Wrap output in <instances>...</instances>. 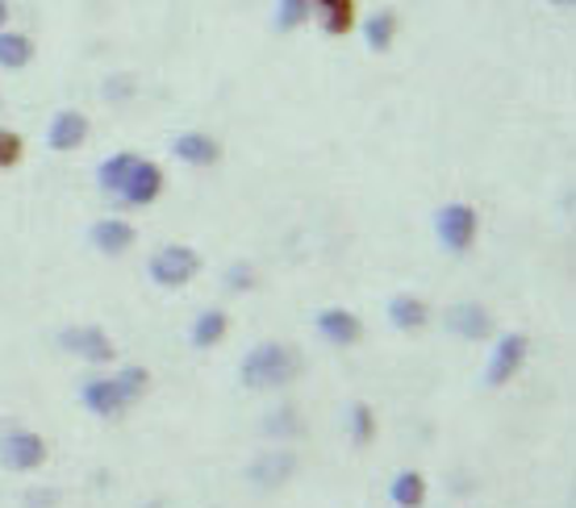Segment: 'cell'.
Here are the masks:
<instances>
[{"mask_svg": "<svg viewBox=\"0 0 576 508\" xmlns=\"http://www.w3.org/2000/svg\"><path fill=\"white\" fill-rule=\"evenodd\" d=\"M134 163H139V154L134 151H118V154H109V159H101V167H97V187L109 192V196H118L125 184V175L134 171Z\"/></svg>", "mask_w": 576, "mask_h": 508, "instance_id": "20", "label": "cell"}, {"mask_svg": "<svg viewBox=\"0 0 576 508\" xmlns=\"http://www.w3.org/2000/svg\"><path fill=\"white\" fill-rule=\"evenodd\" d=\"M172 154L189 167H213V163H222V142L205 130H189V134L172 138Z\"/></svg>", "mask_w": 576, "mask_h": 508, "instance_id": "10", "label": "cell"}, {"mask_svg": "<svg viewBox=\"0 0 576 508\" xmlns=\"http://www.w3.org/2000/svg\"><path fill=\"white\" fill-rule=\"evenodd\" d=\"M547 4H552V9H573L576 0H547Z\"/></svg>", "mask_w": 576, "mask_h": 508, "instance_id": "31", "label": "cell"}, {"mask_svg": "<svg viewBox=\"0 0 576 508\" xmlns=\"http://www.w3.org/2000/svg\"><path fill=\"white\" fill-rule=\"evenodd\" d=\"M47 458H51V446L34 429H13L0 441V463L9 471H38V467H47Z\"/></svg>", "mask_w": 576, "mask_h": 508, "instance_id": "4", "label": "cell"}, {"mask_svg": "<svg viewBox=\"0 0 576 508\" xmlns=\"http://www.w3.org/2000/svg\"><path fill=\"white\" fill-rule=\"evenodd\" d=\"M301 375V355L284 342H260L255 350L243 355V367H239V379L246 388L267 392V388H289Z\"/></svg>", "mask_w": 576, "mask_h": 508, "instance_id": "1", "label": "cell"}, {"mask_svg": "<svg viewBox=\"0 0 576 508\" xmlns=\"http://www.w3.org/2000/svg\"><path fill=\"white\" fill-rule=\"evenodd\" d=\"M447 325H452V334L468 342H485L493 334V313L481 301H459V305L447 313Z\"/></svg>", "mask_w": 576, "mask_h": 508, "instance_id": "12", "label": "cell"}, {"mask_svg": "<svg viewBox=\"0 0 576 508\" xmlns=\"http://www.w3.org/2000/svg\"><path fill=\"white\" fill-rule=\"evenodd\" d=\"M159 196H163V167L139 154V163H134V171L125 175L118 201L130 204V209H146V204H155Z\"/></svg>", "mask_w": 576, "mask_h": 508, "instance_id": "7", "label": "cell"}, {"mask_svg": "<svg viewBox=\"0 0 576 508\" xmlns=\"http://www.w3.org/2000/svg\"><path fill=\"white\" fill-rule=\"evenodd\" d=\"M351 438H355V446H367V441L376 438V413L364 400L351 408Z\"/></svg>", "mask_w": 576, "mask_h": 508, "instance_id": "24", "label": "cell"}, {"mask_svg": "<svg viewBox=\"0 0 576 508\" xmlns=\"http://www.w3.org/2000/svg\"><path fill=\"white\" fill-rule=\"evenodd\" d=\"M88 242H92L101 254H109V258H118V254H125L134 242H139V230H134L125 217H101V221H92Z\"/></svg>", "mask_w": 576, "mask_h": 508, "instance_id": "9", "label": "cell"}, {"mask_svg": "<svg viewBox=\"0 0 576 508\" xmlns=\"http://www.w3.org/2000/svg\"><path fill=\"white\" fill-rule=\"evenodd\" d=\"M226 334H230V317L222 313V308H205L189 329V338L196 350H213V346H222Z\"/></svg>", "mask_w": 576, "mask_h": 508, "instance_id": "19", "label": "cell"}, {"mask_svg": "<svg viewBox=\"0 0 576 508\" xmlns=\"http://www.w3.org/2000/svg\"><path fill=\"white\" fill-rule=\"evenodd\" d=\"M263 429H267L272 438H297V434H301L297 408H276V413H267V421H263Z\"/></svg>", "mask_w": 576, "mask_h": 508, "instance_id": "25", "label": "cell"}, {"mask_svg": "<svg viewBox=\"0 0 576 508\" xmlns=\"http://www.w3.org/2000/svg\"><path fill=\"white\" fill-rule=\"evenodd\" d=\"M310 13L322 26V34L343 38L355 30V13H360V0H310Z\"/></svg>", "mask_w": 576, "mask_h": 508, "instance_id": "13", "label": "cell"}, {"mask_svg": "<svg viewBox=\"0 0 576 508\" xmlns=\"http://www.w3.org/2000/svg\"><path fill=\"white\" fill-rule=\"evenodd\" d=\"M130 92H134V75H113V80L105 84V96H109V101H125Z\"/></svg>", "mask_w": 576, "mask_h": 508, "instance_id": "28", "label": "cell"}, {"mask_svg": "<svg viewBox=\"0 0 576 508\" xmlns=\"http://www.w3.org/2000/svg\"><path fill=\"white\" fill-rule=\"evenodd\" d=\"M388 491H393V505L397 508H422V500H426V479H422L418 471H402Z\"/></svg>", "mask_w": 576, "mask_h": 508, "instance_id": "21", "label": "cell"}, {"mask_svg": "<svg viewBox=\"0 0 576 508\" xmlns=\"http://www.w3.org/2000/svg\"><path fill=\"white\" fill-rule=\"evenodd\" d=\"M59 505V496L51 488H34L30 491V508H54Z\"/></svg>", "mask_w": 576, "mask_h": 508, "instance_id": "29", "label": "cell"}, {"mask_svg": "<svg viewBox=\"0 0 576 508\" xmlns=\"http://www.w3.org/2000/svg\"><path fill=\"white\" fill-rule=\"evenodd\" d=\"M360 38H364V47L372 54H384L393 42H397V13H393V9L367 13V18L360 21Z\"/></svg>", "mask_w": 576, "mask_h": 508, "instance_id": "16", "label": "cell"}, {"mask_svg": "<svg viewBox=\"0 0 576 508\" xmlns=\"http://www.w3.org/2000/svg\"><path fill=\"white\" fill-rule=\"evenodd\" d=\"M388 322L397 325L402 334H418L422 325L431 322V308L422 305L418 296H410V292H397V296L388 301Z\"/></svg>", "mask_w": 576, "mask_h": 508, "instance_id": "18", "label": "cell"}, {"mask_svg": "<svg viewBox=\"0 0 576 508\" xmlns=\"http://www.w3.org/2000/svg\"><path fill=\"white\" fill-rule=\"evenodd\" d=\"M293 471H297V458L289 455V450H276V455H263V458H255L251 463V484L255 488H263V491H276V488H284L289 479H293Z\"/></svg>", "mask_w": 576, "mask_h": 508, "instance_id": "15", "label": "cell"}, {"mask_svg": "<svg viewBox=\"0 0 576 508\" xmlns=\"http://www.w3.org/2000/svg\"><path fill=\"white\" fill-rule=\"evenodd\" d=\"M226 288L230 292H251L255 288V267H251L246 258H239V263H230L226 267Z\"/></svg>", "mask_w": 576, "mask_h": 508, "instance_id": "27", "label": "cell"}, {"mask_svg": "<svg viewBox=\"0 0 576 508\" xmlns=\"http://www.w3.org/2000/svg\"><path fill=\"white\" fill-rule=\"evenodd\" d=\"M59 346L75 358H88V363H113L118 358V346L109 338L101 325H68V329H59Z\"/></svg>", "mask_w": 576, "mask_h": 508, "instance_id": "5", "label": "cell"}, {"mask_svg": "<svg viewBox=\"0 0 576 508\" xmlns=\"http://www.w3.org/2000/svg\"><path fill=\"white\" fill-rule=\"evenodd\" d=\"M435 237L447 254H468L481 237V213L464 201L443 204L435 213Z\"/></svg>", "mask_w": 576, "mask_h": 508, "instance_id": "2", "label": "cell"}, {"mask_svg": "<svg viewBox=\"0 0 576 508\" xmlns=\"http://www.w3.org/2000/svg\"><path fill=\"white\" fill-rule=\"evenodd\" d=\"M526 350H530L526 334H502V338H497V346H493V358H489V372H485V384H489V388H506L509 379L523 372Z\"/></svg>", "mask_w": 576, "mask_h": 508, "instance_id": "6", "label": "cell"}, {"mask_svg": "<svg viewBox=\"0 0 576 508\" xmlns=\"http://www.w3.org/2000/svg\"><path fill=\"white\" fill-rule=\"evenodd\" d=\"M118 379V388H122L125 405H139L142 396L151 392V372L146 367H139V363H130V367H122V372L113 375Z\"/></svg>", "mask_w": 576, "mask_h": 508, "instance_id": "22", "label": "cell"}, {"mask_svg": "<svg viewBox=\"0 0 576 508\" xmlns=\"http://www.w3.org/2000/svg\"><path fill=\"white\" fill-rule=\"evenodd\" d=\"M146 272H151V280H155L159 288H184L201 272V254L192 251V246H184V242H172V246L155 251Z\"/></svg>", "mask_w": 576, "mask_h": 508, "instance_id": "3", "label": "cell"}, {"mask_svg": "<svg viewBox=\"0 0 576 508\" xmlns=\"http://www.w3.org/2000/svg\"><path fill=\"white\" fill-rule=\"evenodd\" d=\"M9 18H13V4H9V0H0V30L9 26Z\"/></svg>", "mask_w": 576, "mask_h": 508, "instance_id": "30", "label": "cell"}, {"mask_svg": "<svg viewBox=\"0 0 576 508\" xmlns=\"http://www.w3.org/2000/svg\"><path fill=\"white\" fill-rule=\"evenodd\" d=\"M34 63V38L26 30H0V71H21Z\"/></svg>", "mask_w": 576, "mask_h": 508, "instance_id": "17", "label": "cell"}, {"mask_svg": "<svg viewBox=\"0 0 576 508\" xmlns=\"http://www.w3.org/2000/svg\"><path fill=\"white\" fill-rule=\"evenodd\" d=\"M314 13H310V0H276V30L293 34L301 26H310Z\"/></svg>", "mask_w": 576, "mask_h": 508, "instance_id": "23", "label": "cell"}, {"mask_svg": "<svg viewBox=\"0 0 576 508\" xmlns=\"http://www.w3.org/2000/svg\"><path fill=\"white\" fill-rule=\"evenodd\" d=\"M80 405L88 408V413H97V417H122L125 408V396L122 388H118V379H88L84 392H80Z\"/></svg>", "mask_w": 576, "mask_h": 508, "instance_id": "14", "label": "cell"}, {"mask_svg": "<svg viewBox=\"0 0 576 508\" xmlns=\"http://www.w3.org/2000/svg\"><path fill=\"white\" fill-rule=\"evenodd\" d=\"M21 154H26V138H21L18 130H4V125H0V171L18 167Z\"/></svg>", "mask_w": 576, "mask_h": 508, "instance_id": "26", "label": "cell"}, {"mask_svg": "<svg viewBox=\"0 0 576 508\" xmlns=\"http://www.w3.org/2000/svg\"><path fill=\"white\" fill-rule=\"evenodd\" d=\"M88 142V118L80 113V109H59L51 118V125H47V146L59 154H71L80 151Z\"/></svg>", "mask_w": 576, "mask_h": 508, "instance_id": "8", "label": "cell"}, {"mask_svg": "<svg viewBox=\"0 0 576 508\" xmlns=\"http://www.w3.org/2000/svg\"><path fill=\"white\" fill-rule=\"evenodd\" d=\"M317 334L331 342V346H338V350H347V346H355V342L364 338V322L351 308H322L317 313Z\"/></svg>", "mask_w": 576, "mask_h": 508, "instance_id": "11", "label": "cell"}]
</instances>
